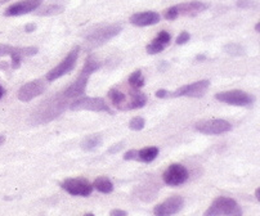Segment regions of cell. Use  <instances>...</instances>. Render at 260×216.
<instances>
[{"instance_id": "obj_1", "label": "cell", "mask_w": 260, "mask_h": 216, "mask_svg": "<svg viewBox=\"0 0 260 216\" xmlns=\"http://www.w3.org/2000/svg\"><path fill=\"white\" fill-rule=\"evenodd\" d=\"M66 98L62 94L55 95V97L50 98L47 102L43 103L35 112H32L30 117V121L32 125H42L48 124V122L53 121L58 116H61L66 110L67 105Z\"/></svg>"}, {"instance_id": "obj_2", "label": "cell", "mask_w": 260, "mask_h": 216, "mask_svg": "<svg viewBox=\"0 0 260 216\" xmlns=\"http://www.w3.org/2000/svg\"><path fill=\"white\" fill-rule=\"evenodd\" d=\"M122 30V27L120 25H107L103 26V27L97 28V30L91 31L88 36H86L85 43L88 44L89 49H94V48L101 47L105 43H107L108 40H111L112 38H115L116 35H119L120 31Z\"/></svg>"}, {"instance_id": "obj_3", "label": "cell", "mask_w": 260, "mask_h": 216, "mask_svg": "<svg viewBox=\"0 0 260 216\" xmlns=\"http://www.w3.org/2000/svg\"><path fill=\"white\" fill-rule=\"evenodd\" d=\"M206 216H218V215H242V210L232 198L228 197H218L210 207L205 211Z\"/></svg>"}, {"instance_id": "obj_4", "label": "cell", "mask_w": 260, "mask_h": 216, "mask_svg": "<svg viewBox=\"0 0 260 216\" xmlns=\"http://www.w3.org/2000/svg\"><path fill=\"white\" fill-rule=\"evenodd\" d=\"M206 8H208V4L199 2V0H193V2H189V3L178 4V6L166 9L164 17H165L166 20H175L179 16L193 17L205 11Z\"/></svg>"}, {"instance_id": "obj_5", "label": "cell", "mask_w": 260, "mask_h": 216, "mask_svg": "<svg viewBox=\"0 0 260 216\" xmlns=\"http://www.w3.org/2000/svg\"><path fill=\"white\" fill-rule=\"evenodd\" d=\"M38 53V48L35 47H11L7 44H0V57L11 56L12 57V68L17 69L20 68L21 61L25 57L35 56Z\"/></svg>"}, {"instance_id": "obj_6", "label": "cell", "mask_w": 260, "mask_h": 216, "mask_svg": "<svg viewBox=\"0 0 260 216\" xmlns=\"http://www.w3.org/2000/svg\"><path fill=\"white\" fill-rule=\"evenodd\" d=\"M79 52H80V48L75 47L71 52L67 54L66 58L61 62L57 67H54L53 69H50L49 72L47 74V80L48 81H54L57 79L62 78L63 75L71 72L72 69L75 68V64L78 62L79 58Z\"/></svg>"}, {"instance_id": "obj_7", "label": "cell", "mask_w": 260, "mask_h": 216, "mask_svg": "<svg viewBox=\"0 0 260 216\" xmlns=\"http://www.w3.org/2000/svg\"><path fill=\"white\" fill-rule=\"evenodd\" d=\"M72 111H93V112H107L112 115V110L106 104L102 98L85 97L75 100L70 107Z\"/></svg>"}, {"instance_id": "obj_8", "label": "cell", "mask_w": 260, "mask_h": 216, "mask_svg": "<svg viewBox=\"0 0 260 216\" xmlns=\"http://www.w3.org/2000/svg\"><path fill=\"white\" fill-rule=\"evenodd\" d=\"M215 99L231 105L249 107V105L254 103L255 98L251 94H249V93L242 92V90H230V92H223L215 94Z\"/></svg>"}, {"instance_id": "obj_9", "label": "cell", "mask_w": 260, "mask_h": 216, "mask_svg": "<svg viewBox=\"0 0 260 216\" xmlns=\"http://www.w3.org/2000/svg\"><path fill=\"white\" fill-rule=\"evenodd\" d=\"M194 129L208 135H220L232 130V125L225 120H206V121L197 122Z\"/></svg>"}, {"instance_id": "obj_10", "label": "cell", "mask_w": 260, "mask_h": 216, "mask_svg": "<svg viewBox=\"0 0 260 216\" xmlns=\"http://www.w3.org/2000/svg\"><path fill=\"white\" fill-rule=\"evenodd\" d=\"M162 179L170 187L182 186L188 180V170L180 164H173L164 171Z\"/></svg>"}, {"instance_id": "obj_11", "label": "cell", "mask_w": 260, "mask_h": 216, "mask_svg": "<svg viewBox=\"0 0 260 216\" xmlns=\"http://www.w3.org/2000/svg\"><path fill=\"white\" fill-rule=\"evenodd\" d=\"M61 187L70 193L71 196L79 197H88L93 192V186L89 183L86 179L83 177H76V179H66L62 182Z\"/></svg>"}, {"instance_id": "obj_12", "label": "cell", "mask_w": 260, "mask_h": 216, "mask_svg": "<svg viewBox=\"0 0 260 216\" xmlns=\"http://www.w3.org/2000/svg\"><path fill=\"white\" fill-rule=\"evenodd\" d=\"M210 86V81L209 80H200L189 85H184L179 88L177 92L170 93L169 97H189V98H200L205 94L206 90Z\"/></svg>"}, {"instance_id": "obj_13", "label": "cell", "mask_w": 260, "mask_h": 216, "mask_svg": "<svg viewBox=\"0 0 260 216\" xmlns=\"http://www.w3.org/2000/svg\"><path fill=\"white\" fill-rule=\"evenodd\" d=\"M47 85L43 80H34L30 83L25 84L18 90V99L21 102H30L34 98L39 97L45 92Z\"/></svg>"}, {"instance_id": "obj_14", "label": "cell", "mask_w": 260, "mask_h": 216, "mask_svg": "<svg viewBox=\"0 0 260 216\" xmlns=\"http://www.w3.org/2000/svg\"><path fill=\"white\" fill-rule=\"evenodd\" d=\"M183 205H184V200H183L182 197L173 196L170 198H168L166 201H164L158 206H156L155 210H153V213L157 216L174 215V213L179 212L182 210Z\"/></svg>"}, {"instance_id": "obj_15", "label": "cell", "mask_w": 260, "mask_h": 216, "mask_svg": "<svg viewBox=\"0 0 260 216\" xmlns=\"http://www.w3.org/2000/svg\"><path fill=\"white\" fill-rule=\"evenodd\" d=\"M42 3H43V0H22V2H18V3L9 7V8L6 11V16L17 17V16H22V14H27L30 13V12L39 8V7L42 6Z\"/></svg>"}, {"instance_id": "obj_16", "label": "cell", "mask_w": 260, "mask_h": 216, "mask_svg": "<svg viewBox=\"0 0 260 216\" xmlns=\"http://www.w3.org/2000/svg\"><path fill=\"white\" fill-rule=\"evenodd\" d=\"M158 155V148L157 147H147L141 151H127L124 155V160L126 161H141V162H152Z\"/></svg>"}, {"instance_id": "obj_17", "label": "cell", "mask_w": 260, "mask_h": 216, "mask_svg": "<svg viewBox=\"0 0 260 216\" xmlns=\"http://www.w3.org/2000/svg\"><path fill=\"white\" fill-rule=\"evenodd\" d=\"M90 76L91 75H89V74H86V72L81 71L80 75H79V78H78V80L72 84L71 86H69V88H67L66 90L62 93V95H63L66 99H71V98H76V97H80V95H83L84 92H85L86 84H88V80Z\"/></svg>"}, {"instance_id": "obj_18", "label": "cell", "mask_w": 260, "mask_h": 216, "mask_svg": "<svg viewBox=\"0 0 260 216\" xmlns=\"http://www.w3.org/2000/svg\"><path fill=\"white\" fill-rule=\"evenodd\" d=\"M130 22L138 27H146V26H152L160 22V16L156 12H142V13H136L130 17Z\"/></svg>"}, {"instance_id": "obj_19", "label": "cell", "mask_w": 260, "mask_h": 216, "mask_svg": "<svg viewBox=\"0 0 260 216\" xmlns=\"http://www.w3.org/2000/svg\"><path fill=\"white\" fill-rule=\"evenodd\" d=\"M147 103V97L144 93L138 92V90H133L127 94L125 104L122 107V111H130V110H138V108L144 107Z\"/></svg>"}, {"instance_id": "obj_20", "label": "cell", "mask_w": 260, "mask_h": 216, "mask_svg": "<svg viewBox=\"0 0 260 216\" xmlns=\"http://www.w3.org/2000/svg\"><path fill=\"white\" fill-rule=\"evenodd\" d=\"M102 144V136L94 134V135H89L81 141V148L86 152H90V151H94L95 148H98Z\"/></svg>"}, {"instance_id": "obj_21", "label": "cell", "mask_w": 260, "mask_h": 216, "mask_svg": "<svg viewBox=\"0 0 260 216\" xmlns=\"http://www.w3.org/2000/svg\"><path fill=\"white\" fill-rule=\"evenodd\" d=\"M93 188H95L98 192H101V193L107 194V193H111V192L114 191V184H112V182H111L108 177L101 176V177H97V179L94 180Z\"/></svg>"}, {"instance_id": "obj_22", "label": "cell", "mask_w": 260, "mask_h": 216, "mask_svg": "<svg viewBox=\"0 0 260 216\" xmlns=\"http://www.w3.org/2000/svg\"><path fill=\"white\" fill-rule=\"evenodd\" d=\"M108 98H110L111 102L116 105V108L122 111V107H124L125 100H126V94L125 93L120 92L117 89H111L110 92H108Z\"/></svg>"}, {"instance_id": "obj_23", "label": "cell", "mask_w": 260, "mask_h": 216, "mask_svg": "<svg viewBox=\"0 0 260 216\" xmlns=\"http://www.w3.org/2000/svg\"><path fill=\"white\" fill-rule=\"evenodd\" d=\"M101 68V62L98 61L97 58H94L93 56H89L88 58H86L85 61V64H84L83 69L81 71L86 72V74H89V75H91L93 72H95L97 69Z\"/></svg>"}, {"instance_id": "obj_24", "label": "cell", "mask_w": 260, "mask_h": 216, "mask_svg": "<svg viewBox=\"0 0 260 216\" xmlns=\"http://www.w3.org/2000/svg\"><path fill=\"white\" fill-rule=\"evenodd\" d=\"M129 85L134 89H139L144 85V78L142 75L141 71H134L132 75L129 76V80H127Z\"/></svg>"}, {"instance_id": "obj_25", "label": "cell", "mask_w": 260, "mask_h": 216, "mask_svg": "<svg viewBox=\"0 0 260 216\" xmlns=\"http://www.w3.org/2000/svg\"><path fill=\"white\" fill-rule=\"evenodd\" d=\"M224 52L228 53V54H231V56H244L245 54V49L242 47H241L240 44H236V43H230V44L224 45Z\"/></svg>"}, {"instance_id": "obj_26", "label": "cell", "mask_w": 260, "mask_h": 216, "mask_svg": "<svg viewBox=\"0 0 260 216\" xmlns=\"http://www.w3.org/2000/svg\"><path fill=\"white\" fill-rule=\"evenodd\" d=\"M144 124H146V121H144L143 117L137 116V117H134V119L130 120L129 128L134 131H141L142 129L144 128Z\"/></svg>"}, {"instance_id": "obj_27", "label": "cell", "mask_w": 260, "mask_h": 216, "mask_svg": "<svg viewBox=\"0 0 260 216\" xmlns=\"http://www.w3.org/2000/svg\"><path fill=\"white\" fill-rule=\"evenodd\" d=\"M165 45L158 43L157 40L153 39L152 43L150 45H147V53H150V54H157V53H161L164 49H165Z\"/></svg>"}, {"instance_id": "obj_28", "label": "cell", "mask_w": 260, "mask_h": 216, "mask_svg": "<svg viewBox=\"0 0 260 216\" xmlns=\"http://www.w3.org/2000/svg\"><path fill=\"white\" fill-rule=\"evenodd\" d=\"M63 11V7L62 6H48L43 9V12H40V16H52V14H58Z\"/></svg>"}, {"instance_id": "obj_29", "label": "cell", "mask_w": 260, "mask_h": 216, "mask_svg": "<svg viewBox=\"0 0 260 216\" xmlns=\"http://www.w3.org/2000/svg\"><path fill=\"white\" fill-rule=\"evenodd\" d=\"M189 39H191V35H189L187 31H182V32H180V35L177 38V44L183 45V44H185V43H188Z\"/></svg>"}, {"instance_id": "obj_30", "label": "cell", "mask_w": 260, "mask_h": 216, "mask_svg": "<svg viewBox=\"0 0 260 216\" xmlns=\"http://www.w3.org/2000/svg\"><path fill=\"white\" fill-rule=\"evenodd\" d=\"M256 4L252 2V0H238L237 2V7L242 9H247V8H254Z\"/></svg>"}, {"instance_id": "obj_31", "label": "cell", "mask_w": 260, "mask_h": 216, "mask_svg": "<svg viewBox=\"0 0 260 216\" xmlns=\"http://www.w3.org/2000/svg\"><path fill=\"white\" fill-rule=\"evenodd\" d=\"M122 148H124V143L115 144V146H112V147H111L110 150H108V153H110V155H112V153H117V152H120V151H121Z\"/></svg>"}, {"instance_id": "obj_32", "label": "cell", "mask_w": 260, "mask_h": 216, "mask_svg": "<svg viewBox=\"0 0 260 216\" xmlns=\"http://www.w3.org/2000/svg\"><path fill=\"white\" fill-rule=\"evenodd\" d=\"M111 216H126L127 212L126 211H122V210H112L110 212Z\"/></svg>"}, {"instance_id": "obj_33", "label": "cell", "mask_w": 260, "mask_h": 216, "mask_svg": "<svg viewBox=\"0 0 260 216\" xmlns=\"http://www.w3.org/2000/svg\"><path fill=\"white\" fill-rule=\"evenodd\" d=\"M156 97H157V98H168V97H169V92H166V90H162V89H161V90H157V92H156Z\"/></svg>"}, {"instance_id": "obj_34", "label": "cell", "mask_w": 260, "mask_h": 216, "mask_svg": "<svg viewBox=\"0 0 260 216\" xmlns=\"http://www.w3.org/2000/svg\"><path fill=\"white\" fill-rule=\"evenodd\" d=\"M35 30H36V25H34V23H28V25L25 26L26 32H32V31Z\"/></svg>"}, {"instance_id": "obj_35", "label": "cell", "mask_w": 260, "mask_h": 216, "mask_svg": "<svg viewBox=\"0 0 260 216\" xmlns=\"http://www.w3.org/2000/svg\"><path fill=\"white\" fill-rule=\"evenodd\" d=\"M4 94H6V90H4V88L2 85H0V99L4 97Z\"/></svg>"}, {"instance_id": "obj_36", "label": "cell", "mask_w": 260, "mask_h": 216, "mask_svg": "<svg viewBox=\"0 0 260 216\" xmlns=\"http://www.w3.org/2000/svg\"><path fill=\"white\" fill-rule=\"evenodd\" d=\"M255 197H256V200L260 201V189L257 188L256 192H255Z\"/></svg>"}, {"instance_id": "obj_37", "label": "cell", "mask_w": 260, "mask_h": 216, "mask_svg": "<svg viewBox=\"0 0 260 216\" xmlns=\"http://www.w3.org/2000/svg\"><path fill=\"white\" fill-rule=\"evenodd\" d=\"M4 141H6V136H4V135H0V147L3 146Z\"/></svg>"}, {"instance_id": "obj_38", "label": "cell", "mask_w": 260, "mask_h": 216, "mask_svg": "<svg viewBox=\"0 0 260 216\" xmlns=\"http://www.w3.org/2000/svg\"><path fill=\"white\" fill-rule=\"evenodd\" d=\"M202 59H205V56H199V57H197V61H202Z\"/></svg>"}, {"instance_id": "obj_39", "label": "cell", "mask_w": 260, "mask_h": 216, "mask_svg": "<svg viewBox=\"0 0 260 216\" xmlns=\"http://www.w3.org/2000/svg\"><path fill=\"white\" fill-rule=\"evenodd\" d=\"M259 27H260V26H259V23H257V25L255 26V30H256V32H259Z\"/></svg>"}, {"instance_id": "obj_40", "label": "cell", "mask_w": 260, "mask_h": 216, "mask_svg": "<svg viewBox=\"0 0 260 216\" xmlns=\"http://www.w3.org/2000/svg\"><path fill=\"white\" fill-rule=\"evenodd\" d=\"M7 2H9V0H0V4H3V3H7Z\"/></svg>"}]
</instances>
